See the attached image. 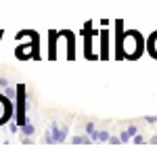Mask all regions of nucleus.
Masks as SVG:
<instances>
[{
	"label": "nucleus",
	"instance_id": "4",
	"mask_svg": "<svg viewBox=\"0 0 157 157\" xmlns=\"http://www.w3.org/2000/svg\"><path fill=\"white\" fill-rule=\"evenodd\" d=\"M32 46H38V40L32 44ZM32 46H29V44H25V46H17V50H15V57H17L19 61H25V59H29V57L38 59V50H36V48L32 50Z\"/></svg>",
	"mask_w": 157,
	"mask_h": 157
},
{
	"label": "nucleus",
	"instance_id": "6",
	"mask_svg": "<svg viewBox=\"0 0 157 157\" xmlns=\"http://www.w3.org/2000/svg\"><path fill=\"white\" fill-rule=\"evenodd\" d=\"M134 134H138V128H136V126H128V128H126V130H124V132L120 134V138H121V143H128V140H130V138H132Z\"/></svg>",
	"mask_w": 157,
	"mask_h": 157
},
{
	"label": "nucleus",
	"instance_id": "9",
	"mask_svg": "<svg viewBox=\"0 0 157 157\" xmlns=\"http://www.w3.org/2000/svg\"><path fill=\"white\" fill-rule=\"evenodd\" d=\"M2 92H4V94H6L9 98H13V101H15V98H17V86L9 84L6 88H4V90H2Z\"/></svg>",
	"mask_w": 157,
	"mask_h": 157
},
{
	"label": "nucleus",
	"instance_id": "17",
	"mask_svg": "<svg viewBox=\"0 0 157 157\" xmlns=\"http://www.w3.org/2000/svg\"><path fill=\"white\" fill-rule=\"evenodd\" d=\"M2 36H4V32H2V29H0V42H2Z\"/></svg>",
	"mask_w": 157,
	"mask_h": 157
},
{
	"label": "nucleus",
	"instance_id": "10",
	"mask_svg": "<svg viewBox=\"0 0 157 157\" xmlns=\"http://www.w3.org/2000/svg\"><path fill=\"white\" fill-rule=\"evenodd\" d=\"M92 140L88 136H73L71 138V145H90Z\"/></svg>",
	"mask_w": 157,
	"mask_h": 157
},
{
	"label": "nucleus",
	"instance_id": "14",
	"mask_svg": "<svg viewBox=\"0 0 157 157\" xmlns=\"http://www.w3.org/2000/svg\"><path fill=\"white\" fill-rule=\"evenodd\" d=\"M9 84H11V80H9V78H0V90H4Z\"/></svg>",
	"mask_w": 157,
	"mask_h": 157
},
{
	"label": "nucleus",
	"instance_id": "3",
	"mask_svg": "<svg viewBox=\"0 0 157 157\" xmlns=\"http://www.w3.org/2000/svg\"><path fill=\"white\" fill-rule=\"evenodd\" d=\"M48 130H50V134H52V140H55V145H57V143H63V140L67 138L69 126H61V128H59V124H57V121H52V124L48 126Z\"/></svg>",
	"mask_w": 157,
	"mask_h": 157
},
{
	"label": "nucleus",
	"instance_id": "11",
	"mask_svg": "<svg viewBox=\"0 0 157 157\" xmlns=\"http://www.w3.org/2000/svg\"><path fill=\"white\" fill-rule=\"evenodd\" d=\"M94 132H97V126H94V121H88V124H86V134L92 138V134H94Z\"/></svg>",
	"mask_w": 157,
	"mask_h": 157
},
{
	"label": "nucleus",
	"instance_id": "16",
	"mask_svg": "<svg viewBox=\"0 0 157 157\" xmlns=\"http://www.w3.org/2000/svg\"><path fill=\"white\" fill-rule=\"evenodd\" d=\"M143 121H147V124H155L157 115H147V117H143Z\"/></svg>",
	"mask_w": 157,
	"mask_h": 157
},
{
	"label": "nucleus",
	"instance_id": "12",
	"mask_svg": "<svg viewBox=\"0 0 157 157\" xmlns=\"http://www.w3.org/2000/svg\"><path fill=\"white\" fill-rule=\"evenodd\" d=\"M9 132H11V134H17V132H19V124H17V121H9Z\"/></svg>",
	"mask_w": 157,
	"mask_h": 157
},
{
	"label": "nucleus",
	"instance_id": "7",
	"mask_svg": "<svg viewBox=\"0 0 157 157\" xmlns=\"http://www.w3.org/2000/svg\"><path fill=\"white\" fill-rule=\"evenodd\" d=\"M147 48H149V52H151V57H155V59H157V32H155L151 38H149Z\"/></svg>",
	"mask_w": 157,
	"mask_h": 157
},
{
	"label": "nucleus",
	"instance_id": "13",
	"mask_svg": "<svg viewBox=\"0 0 157 157\" xmlns=\"http://www.w3.org/2000/svg\"><path fill=\"white\" fill-rule=\"evenodd\" d=\"M132 143H134V145H143V143H145V138H143V134H134Z\"/></svg>",
	"mask_w": 157,
	"mask_h": 157
},
{
	"label": "nucleus",
	"instance_id": "5",
	"mask_svg": "<svg viewBox=\"0 0 157 157\" xmlns=\"http://www.w3.org/2000/svg\"><path fill=\"white\" fill-rule=\"evenodd\" d=\"M19 134H21L23 138H32V136L36 134V126H34L32 121H27V124H23V126L19 128Z\"/></svg>",
	"mask_w": 157,
	"mask_h": 157
},
{
	"label": "nucleus",
	"instance_id": "15",
	"mask_svg": "<svg viewBox=\"0 0 157 157\" xmlns=\"http://www.w3.org/2000/svg\"><path fill=\"white\" fill-rule=\"evenodd\" d=\"M109 143L111 145H121V138L120 136H109Z\"/></svg>",
	"mask_w": 157,
	"mask_h": 157
},
{
	"label": "nucleus",
	"instance_id": "8",
	"mask_svg": "<svg viewBox=\"0 0 157 157\" xmlns=\"http://www.w3.org/2000/svg\"><path fill=\"white\" fill-rule=\"evenodd\" d=\"M92 140H97V143H107L109 140V132H105V130H103V132H94L92 134Z\"/></svg>",
	"mask_w": 157,
	"mask_h": 157
},
{
	"label": "nucleus",
	"instance_id": "2",
	"mask_svg": "<svg viewBox=\"0 0 157 157\" xmlns=\"http://www.w3.org/2000/svg\"><path fill=\"white\" fill-rule=\"evenodd\" d=\"M13 117H15V101L9 98L4 92H0V128L9 124Z\"/></svg>",
	"mask_w": 157,
	"mask_h": 157
},
{
	"label": "nucleus",
	"instance_id": "1",
	"mask_svg": "<svg viewBox=\"0 0 157 157\" xmlns=\"http://www.w3.org/2000/svg\"><path fill=\"white\" fill-rule=\"evenodd\" d=\"M143 38L138 32H126L124 34V52L128 59H138L143 52Z\"/></svg>",
	"mask_w": 157,
	"mask_h": 157
}]
</instances>
